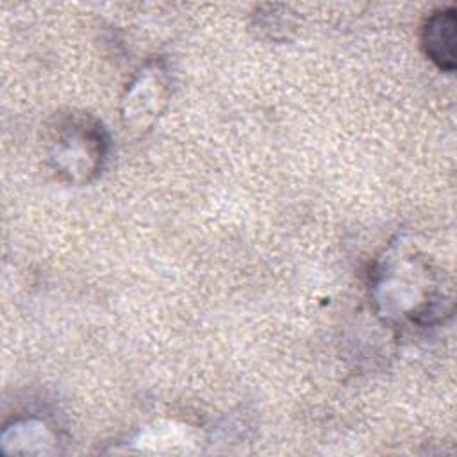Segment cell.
<instances>
[{"label": "cell", "mask_w": 457, "mask_h": 457, "mask_svg": "<svg viewBox=\"0 0 457 457\" xmlns=\"http://www.w3.org/2000/svg\"><path fill=\"white\" fill-rule=\"evenodd\" d=\"M425 55L443 71L455 70V9L446 7L432 12L421 27Z\"/></svg>", "instance_id": "277c9868"}, {"label": "cell", "mask_w": 457, "mask_h": 457, "mask_svg": "<svg viewBox=\"0 0 457 457\" xmlns=\"http://www.w3.org/2000/svg\"><path fill=\"white\" fill-rule=\"evenodd\" d=\"M107 150L105 129L86 112L61 114L48 130V161L71 184L93 180L104 168Z\"/></svg>", "instance_id": "7a4b0ae2"}, {"label": "cell", "mask_w": 457, "mask_h": 457, "mask_svg": "<svg viewBox=\"0 0 457 457\" xmlns=\"http://www.w3.org/2000/svg\"><path fill=\"white\" fill-rule=\"evenodd\" d=\"M434 271L427 261L414 255H405L398 261L396 255L389 259L378 271L375 280V296L382 305L386 316L405 318L416 323H432L445 303H452L445 295H437ZM452 309V307H446Z\"/></svg>", "instance_id": "6da1fadb"}, {"label": "cell", "mask_w": 457, "mask_h": 457, "mask_svg": "<svg viewBox=\"0 0 457 457\" xmlns=\"http://www.w3.org/2000/svg\"><path fill=\"white\" fill-rule=\"evenodd\" d=\"M166 91L164 73L159 68L143 70L125 96L123 118L127 127L130 125L136 130L150 127L166 104Z\"/></svg>", "instance_id": "3957f363"}]
</instances>
